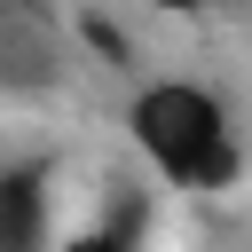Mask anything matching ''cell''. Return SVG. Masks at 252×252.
I'll list each match as a JSON object with an SVG mask.
<instances>
[{"mask_svg": "<svg viewBox=\"0 0 252 252\" xmlns=\"http://www.w3.org/2000/svg\"><path fill=\"white\" fill-rule=\"evenodd\" d=\"M126 142L134 158L150 165V181H165L173 197H228L244 181V134H236V110L213 79H189V71H150L126 87Z\"/></svg>", "mask_w": 252, "mask_h": 252, "instance_id": "cell-1", "label": "cell"}, {"mask_svg": "<svg viewBox=\"0 0 252 252\" xmlns=\"http://www.w3.org/2000/svg\"><path fill=\"white\" fill-rule=\"evenodd\" d=\"M63 173L47 158L0 165V252H63Z\"/></svg>", "mask_w": 252, "mask_h": 252, "instance_id": "cell-2", "label": "cell"}, {"mask_svg": "<svg viewBox=\"0 0 252 252\" xmlns=\"http://www.w3.org/2000/svg\"><path fill=\"white\" fill-rule=\"evenodd\" d=\"M150 16H197V8H213V0H142Z\"/></svg>", "mask_w": 252, "mask_h": 252, "instance_id": "cell-3", "label": "cell"}]
</instances>
